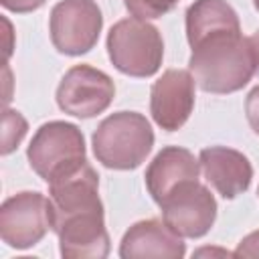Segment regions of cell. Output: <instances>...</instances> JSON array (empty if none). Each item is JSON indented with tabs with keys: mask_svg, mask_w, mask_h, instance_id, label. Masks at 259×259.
<instances>
[{
	"mask_svg": "<svg viewBox=\"0 0 259 259\" xmlns=\"http://www.w3.org/2000/svg\"><path fill=\"white\" fill-rule=\"evenodd\" d=\"M59 239V251L65 259H105L109 255V235L105 212L83 214L53 229Z\"/></svg>",
	"mask_w": 259,
	"mask_h": 259,
	"instance_id": "obj_11",
	"label": "cell"
},
{
	"mask_svg": "<svg viewBox=\"0 0 259 259\" xmlns=\"http://www.w3.org/2000/svg\"><path fill=\"white\" fill-rule=\"evenodd\" d=\"M93 154L109 170L138 168L154 148V130L138 111L107 115L91 136Z\"/></svg>",
	"mask_w": 259,
	"mask_h": 259,
	"instance_id": "obj_2",
	"label": "cell"
},
{
	"mask_svg": "<svg viewBox=\"0 0 259 259\" xmlns=\"http://www.w3.org/2000/svg\"><path fill=\"white\" fill-rule=\"evenodd\" d=\"M198 176L200 162L194 158L190 150L180 146H166L148 164L144 180L152 200L160 204L168 196V192L174 190L180 182L198 180Z\"/></svg>",
	"mask_w": 259,
	"mask_h": 259,
	"instance_id": "obj_13",
	"label": "cell"
},
{
	"mask_svg": "<svg viewBox=\"0 0 259 259\" xmlns=\"http://www.w3.org/2000/svg\"><path fill=\"white\" fill-rule=\"evenodd\" d=\"M83 132L71 123L53 119L42 123L26 150L30 168L49 184L59 176L75 170L87 160Z\"/></svg>",
	"mask_w": 259,
	"mask_h": 259,
	"instance_id": "obj_4",
	"label": "cell"
},
{
	"mask_svg": "<svg viewBox=\"0 0 259 259\" xmlns=\"http://www.w3.org/2000/svg\"><path fill=\"white\" fill-rule=\"evenodd\" d=\"M251 53H253V63H255V75H259V28L249 36Z\"/></svg>",
	"mask_w": 259,
	"mask_h": 259,
	"instance_id": "obj_20",
	"label": "cell"
},
{
	"mask_svg": "<svg viewBox=\"0 0 259 259\" xmlns=\"http://www.w3.org/2000/svg\"><path fill=\"white\" fill-rule=\"evenodd\" d=\"M206 182L227 200L247 192L253 180V166L249 158L227 146L202 148L198 156Z\"/></svg>",
	"mask_w": 259,
	"mask_h": 259,
	"instance_id": "obj_10",
	"label": "cell"
},
{
	"mask_svg": "<svg viewBox=\"0 0 259 259\" xmlns=\"http://www.w3.org/2000/svg\"><path fill=\"white\" fill-rule=\"evenodd\" d=\"M26 130H28V123L20 115V111H14V109L4 111V132H2V154L4 156L10 154L14 148H18V144L26 136Z\"/></svg>",
	"mask_w": 259,
	"mask_h": 259,
	"instance_id": "obj_15",
	"label": "cell"
},
{
	"mask_svg": "<svg viewBox=\"0 0 259 259\" xmlns=\"http://www.w3.org/2000/svg\"><path fill=\"white\" fill-rule=\"evenodd\" d=\"M115 97L113 79L91 65H75L71 67L59 87H57V105L61 111L89 119L103 113Z\"/></svg>",
	"mask_w": 259,
	"mask_h": 259,
	"instance_id": "obj_7",
	"label": "cell"
},
{
	"mask_svg": "<svg viewBox=\"0 0 259 259\" xmlns=\"http://www.w3.org/2000/svg\"><path fill=\"white\" fill-rule=\"evenodd\" d=\"M162 221L182 239L204 237L217 219V200L212 192L198 180L180 182L158 204Z\"/></svg>",
	"mask_w": 259,
	"mask_h": 259,
	"instance_id": "obj_6",
	"label": "cell"
},
{
	"mask_svg": "<svg viewBox=\"0 0 259 259\" xmlns=\"http://www.w3.org/2000/svg\"><path fill=\"white\" fill-rule=\"evenodd\" d=\"M103 28L101 8L95 0H61L53 6L49 32L55 49L69 57L89 53Z\"/></svg>",
	"mask_w": 259,
	"mask_h": 259,
	"instance_id": "obj_5",
	"label": "cell"
},
{
	"mask_svg": "<svg viewBox=\"0 0 259 259\" xmlns=\"http://www.w3.org/2000/svg\"><path fill=\"white\" fill-rule=\"evenodd\" d=\"M47 0H0V4L16 14H26V12H34L38 10Z\"/></svg>",
	"mask_w": 259,
	"mask_h": 259,
	"instance_id": "obj_19",
	"label": "cell"
},
{
	"mask_svg": "<svg viewBox=\"0 0 259 259\" xmlns=\"http://www.w3.org/2000/svg\"><path fill=\"white\" fill-rule=\"evenodd\" d=\"M217 32H241L235 8L227 0H194L186 8V40L190 49Z\"/></svg>",
	"mask_w": 259,
	"mask_h": 259,
	"instance_id": "obj_14",
	"label": "cell"
},
{
	"mask_svg": "<svg viewBox=\"0 0 259 259\" xmlns=\"http://www.w3.org/2000/svg\"><path fill=\"white\" fill-rule=\"evenodd\" d=\"M178 0H123L127 12L142 20L160 18L176 6Z\"/></svg>",
	"mask_w": 259,
	"mask_h": 259,
	"instance_id": "obj_16",
	"label": "cell"
},
{
	"mask_svg": "<svg viewBox=\"0 0 259 259\" xmlns=\"http://www.w3.org/2000/svg\"><path fill=\"white\" fill-rule=\"evenodd\" d=\"M196 81L186 69H168L150 89V113L158 127L166 132L180 130L194 109Z\"/></svg>",
	"mask_w": 259,
	"mask_h": 259,
	"instance_id": "obj_9",
	"label": "cell"
},
{
	"mask_svg": "<svg viewBox=\"0 0 259 259\" xmlns=\"http://www.w3.org/2000/svg\"><path fill=\"white\" fill-rule=\"evenodd\" d=\"M188 71L206 93L227 95L243 89L255 75L249 38L241 32H217L192 47Z\"/></svg>",
	"mask_w": 259,
	"mask_h": 259,
	"instance_id": "obj_1",
	"label": "cell"
},
{
	"mask_svg": "<svg viewBox=\"0 0 259 259\" xmlns=\"http://www.w3.org/2000/svg\"><path fill=\"white\" fill-rule=\"evenodd\" d=\"M245 115L251 130L259 136V85L253 87L245 97Z\"/></svg>",
	"mask_w": 259,
	"mask_h": 259,
	"instance_id": "obj_17",
	"label": "cell"
},
{
	"mask_svg": "<svg viewBox=\"0 0 259 259\" xmlns=\"http://www.w3.org/2000/svg\"><path fill=\"white\" fill-rule=\"evenodd\" d=\"M186 255V245L180 235H176L164 221L146 219L134 223L121 237L119 257H160V259H182Z\"/></svg>",
	"mask_w": 259,
	"mask_h": 259,
	"instance_id": "obj_12",
	"label": "cell"
},
{
	"mask_svg": "<svg viewBox=\"0 0 259 259\" xmlns=\"http://www.w3.org/2000/svg\"><path fill=\"white\" fill-rule=\"evenodd\" d=\"M107 55L111 65L130 77H152L160 71L164 59V40L160 30L142 18H121L107 32Z\"/></svg>",
	"mask_w": 259,
	"mask_h": 259,
	"instance_id": "obj_3",
	"label": "cell"
},
{
	"mask_svg": "<svg viewBox=\"0 0 259 259\" xmlns=\"http://www.w3.org/2000/svg\"><path fill=\"white\" fill-rule=\"evenodd\" d=\"M253 6L257 8V12H259V0H253Z\"/></svg>",
	"mask_w": 259,
	"mask_h": 259,
	"instance_id": "obj_21",
	"label": "cell"
},
{
	"mask_svg": "<svg viewBox=\"0 0 259 259\" xmlns=\"http://www.w3.org/2000/svg\"><path fill=\"white\" fill-rule=\"evenodd\" d=\"M257 196H259V188H257Z\"/></svg>",
	"mask_w": 259,
	"mask_h": 259,
	"instance_id": "obj_22",
	"label": "cell"
},
{
	"mask_svg": "<svg viewBox=\"0 0 259 259\" xmlns=\"http://www.w3.org/2000/svg\"><path fill=\"white\" fill-rule=\"evenodd\" d=\"M233 257H259V231H253L243 237L237 249L233 251Z\"/></svg>",
	"mask_w": 259,
	"mask_h": 259,
	"instance_id": "obj_18",
	"label": "cell"
},
{
	"mask_svg": "<svg viewBox=\"0 0 259 259\" xmlns=\"http://www.w3.org/2000/svg\"><path fill=\"white\" fill-rule=\"evenodd\" d=\"M51 229L49 198L36 190H22L8 196L0 206V237L18 251L30 249Z\"/></svg>",
	"mask_w": 259,
	"mask_h": 259,
	"instance_id": "obj_8",
	"label": "cell"
}]
</instances>
